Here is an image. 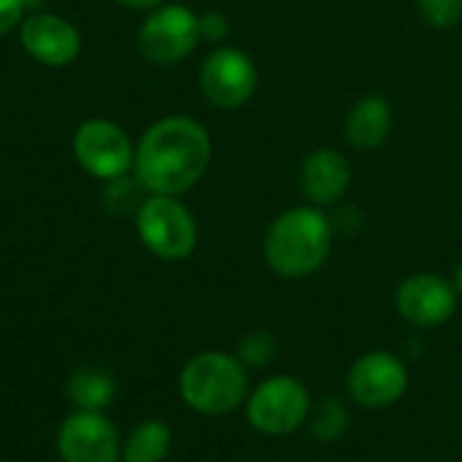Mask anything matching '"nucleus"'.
I'll return each instance as SVG.
<instances>
[{
	"instance_id": "obj_1",
	"label": "nucleus",
	"mask_w": 462,
	"mask_h": 462,
	"mask_svg": "<svg viewBox=\"0 0 462 462\" xmlns=\"http://www.w3.org/2000/svg\"><path fill=\"white\" fill-rule=\"evenodd\" d=\"M211 160L206 127L189 116L154 122L135 149V176L154 195H181L200 181Z\"/></svg>"
},
{
	"instance_id": "obj_2",
	"label": "nucleus",
	"mask_w": 462,
	"mask_h": 462,
	"mask_svg": "<svg viewBox=\"0 0 462 462\" xmlns=\"http://www.w3.org/2000/svg\"><path fill=\"white\" fill-rule=\"evenodd\" d=\"M333 222L311 206H298L273 219L265 233V263L284 279L311 276L333 249Z\"/></svg>"
},
{
	"instance_id": "obj_3",
	"label": "nucleus",
	"mask_w": 462,
	"mask_h": 462,
	"mask_svg": "<svg viewBox=\"0 0 462 462\" xmlns=\"http://www.w3.org/2000/svg\"><path fill=\"white\" fill-rule=\"evenodd\" d=\"M181 401L206 417H222L236 411L249 398L246 365L227 352L208 349L187 360L179 376Z\"/></svg>"
},
{
	"instance_id": "obj_4",
	"label": "nucleus",
	"mask_w": 462,
	"mask_h": 462,
	"mask_svg": "<svg viewBox=\"0 0 462 462\" xmlns=\"http://www.w3.org/2000/svg\"><path fill=\"white\" fill-rule=\"evenodd\" d=\"M141 244L160 260L176 263L192 254L198 244V225L187 206L173 195H152L135 214Z\"/></svg>"
},
{
	"instance_id": "obj_5",
	"label": "nucleus",
	"mask_w": 462,
	"mask_h": 462,
	"mask_svg": "<svg viewBox=\"0 0 462 462\" xmlns=\"http://www.w3.org/2000/svg\"><path fill=\"white\" fill-rule=\"evenodd\" d=\"M311 395L295 376H271L246 398V420L263 436H290L309 422Z\"/></svg>"
},
{
	"instance_id": "obj_6",
	"label": "nucleus",
	"mask_w": 462,
	"mask_h": 462,
	"mask_svg": "<svg viewBox=\"0 0 462 462\" xmlns=\"http://www.w3.org/2000/svg\"><path fill=\"white\" fill-rule=\"evenodd\" d=\"M200 16L187 5H157L138 30V51L154 65H176L200 41Z\"/></svg>"
},
{
	"instance_id": "obj_7",
	"label": "nucleus",
	"mask_w": 462,
	"mask_h": 462,
	"mask_svg": "<svg viewBox=\"0 0 462 462\" xmlns=\"http://www.w3.org/2000/svg\"><path fill=\"white\" fill-rule=\"evenodd\" d=\"M409 390L406 363L384 349L357 357L346 376V395L360 409H390Z\"/></svg>"
},
{
	"instance_id": "obj_8",
	"label": "nucleus",
	"mask_w": 462,
	"mask_h": 462,
	"mask_svg": "<svg viewBox=\"0 0 462 462\" xmlns=\"http://www.w3.org/2000/svg\"><path fill=\"white\" fill-rule=\"evenodd\" d=\"M73 154L87 173L103 181L125 176L135 162L133 141L119 125L108 119L81 122L73 135Z\"/></svg>"
},
{
	"instance_id": "obj_9",
	"label": "nucleus",
	"mask_w": 462,
	"mask_h": 462,
	"mask_svg": "<svg viewBox=\"0 0 462 462\" xmlns=\"http://www.w3.org/2000/svg\"><path fill=\"white\" fill-rule=\"evenodd\" d=\"M200 89L217 108H241L257 89V68L246 51L222 46L206 57L200 68Z\"/></svg>"
},
{
	"instance_id": "obj_10",
	"label": "nucleus",
	"mask_w": 462,
	"mask_h": 462,
	"mask_svg": "<svg viewBox=\"0 0 462 462\" xmlns=\"http://www.w3.org/2000/svg\"><path fill=\"white\" fill-rule=\"evenodd\" d=\"M62 462H119L122 441L103 411H76L57 433Z\"/></svg>"
},
{
	"instance_id": "obj_11",
	"label": "nucleus",
	"mask_w": 462,
	"mask_h": 462,
	"mask_svg": "<svg viewBox=\"0 0 462 462\" xmlns=\"http://www.w3.org/2000/svg\"><path fill=\"white\" fill-rule=\"evenodd\" d=\"M457 300L460 295L455 292L452 282L439 273H414L395 292L398 314L414 328H439L449 322Z\"/></svg>"
},
{
	"instance_id": "obj_12",
	"label": "nucleus",
	"mask_w": 462,
	"mask_h": 462,
	"mask_svg": "<svg viewBox=\"0 0 462 462\" xmlns=\"http://www.w3.org/2000/svg\"><path fill=\"white\" fill-rule=\"evenodd\" d=\"M19 41L24 51L49 65L62 68L70 65L81 51V35L79 30L57 14H30L19 22Z\"/></svg>"
},
{
	"instance_id": "obj_13",
	"label": "nucleus",
	"mask_w": 462,
	"mask_h": 462,
	"mask_svg": "<svg viewBox=\"0 0 462 462\" xmlns=\"http://www.w3.org/2000/svg\"><path fill=\"white\" fill-rule=\"evenodd\" d=\"M352 184V165L336 149H317L300 168V189L314 206L338 203Z\"/></svg>"
},
{
	"instance_id": "obj_14",
	"label": "nucleus",
	"mask_w": 462,
	"mask_h": 462,
	"mask_svg": "<svg viewBox=\"0 0 462 462\" xmlns=\"http://www.w3.org/2000/svg\"><path fill=\"white\" fill-rule=\"evenodd\" d=\"M393 130V108L384 97L368 95L357 100L344 122V135L346 143L360 149V152H374L379 149Z\"/></svg>"
},
{
	"instance_id": "obj_15",
	"label": "nucleus",
	"mask_w": 462,
	"mask_h": 462,
	"mask_svg": "<svg viewBox=\"0 0 462 462\" xmlns=\"http://www.w3.org/2000/svg\"><path fill=\"white\" fill-rule=\"evenodd\" d=\"M116 384L100 368H79L68 382V398L79 411H103L114 403Z\"/></svg>"
},
{
	"instance_id": "obj_16",
	"label": "nucleus",
	"mask_w": 462,
	"mask_h": 462,
	"mask_svg": "<svg viewBox=\"0 0 462 462\" xmlns=\"http://www.w3.org/2000/svg\"><path fill=\"white\" fill-rule=\"evenodd\" d=\"M171 449V430L160 420L141 422L122 444L125 462H162Z\"/></svg>"
},
{
	"instance_id": "obj_17",
	"label": "nucleus",
	"mask_w": 462,
	"mask_h": 462,
	"mask_svg": "<svg viewBox=\"0 0 462 462\" xmlns=\"http://www.w3.org/2000/svg\"><path fill=\"white\" fill-rule=\"evenodd\" d=\"M309 428H311V436L317 441L333 444V441H338L346 433V428H349V411H346V406L338 398H325L317 406H311Z\"/></svg>"
},
{
	"instance_id": "obj_18",
	"label": "nucleus",
	"mask_w": 462,
	"mask_h": 462,
	"mask_svg": "<svg viewBox=\"0 0 462 462\" xmlns=\"http://www.w3.org/2000/svg\"><path fill=\"white\" fill-rule=\"evenodd\" d=\"M143 189H146V187L141 184L138 176H135V179H127V173H125V176L108 181V187L103 189V206H106V211H111L114 217H125V214H133V211L138 214V208H141L143 200H146V198H141Z\"/></svg>"
},
{
	"instance_id": "obj_19",
	"label": "nucleus",
	"mask_w": 462,
	"mask_h": 462,
	"mask_svg": "<svg viewBox=\"0 0 462 462\" xmlns=\"http://www.w3.org/2000/svg\"><path fill=\"white\" fill-rule=\"evenodd\" d=\"M236 357L246 368H265L276 357V338L268 330H252L238 341Z\"/></svg>"
},
{
	"instance_id": "obj_20",
	"label": "nucleus",
	"mask_w": 462,
	"mask_h": 462,
	"mask_svg": "<svg viewBox=\"0 0 462 462\" xmlns=\"http://www.w3.org/2000/svg\"><path fill=\"white\" fill-rule=\"evenodd\" d=\"M422 19L436 30H449L460 22L462 0H417Z\"/></svg>"
},
{
	"instance_id": "obj_21",
	"label": "nucleus",
	"mask_w": 462,
	"mask_h": 462,
	"mask_svg": "<svg viewBox=\"0 0 462 462\" xmlns=\"http://www.w3.org/2000/svg\"><path fill=\"white\" fill-rule=\"evenodd\" d=\"M198 27H200V38H203V41H214V43L222 41V38L227 35V30H230L227 16H225V14H217V11L203 14L200 22H198Z\"/></svg>"
},
{
	"instance_id": "obj_22",
	"label": "nucleus",
	"mask_w": 462,
	"mask_h": 462,
	"mask_svg": "<svg viewBox=\"0 0 462 462\" xmlns=\"http://www.w3.org/2000/svg\"><path fill=\"white\" fill-rule=\"evenodd\" d=\"M27 0H0V35L14 30L24 19Z\"/></svg>"
},
{
	"instance_id": "obj_23",
	"label": "nucleus",
	"mask_w": 462,
	"mask_h": 462,
	"mask_svg": "<svg viewBox=\"0 0 462 462\" xmlns=\"http://www.w3.org/2000/svg\"><path fill=\"white\" fill-rule=\"evenodd\" d=\"M114 3H119V5H125V8H157V5H162V0H114Z\"/></svg>"
},
{
	"instance_id": "obj_24",
	"label": "nucleus",
	"mask_w": 462,
	"mask_h": 462,
	"mask_svg": "<svg viewBox=\"0 0 462 462\" xmlns=\"http://www.w3.org/2000/svg\"><path fill=\"white\" fill-rule=\"evenodd\" d=\"M452 287H455V292L462 298V263L455 268V276H452Z\"/></svg>"
}]
</instances>
